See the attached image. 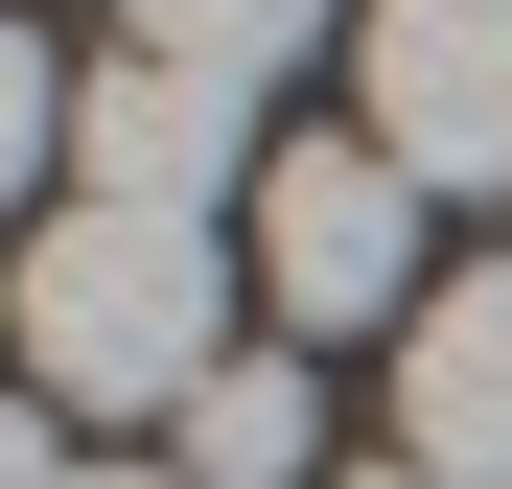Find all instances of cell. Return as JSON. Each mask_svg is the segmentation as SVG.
<instances>
[{"label": "cell", "instance_id": "1", "mask_svg": "<svg viewBox=\"0 0 512 489\" xmlns=\"http://www.w3.org/2000/svg\"><path fill=\"white\" fill-rule=\"evenodd\" d=\"M0 373H24L47 420H187L233 373V257L187 210H94L70 187L24 233V280H0Z\"/></svg>", "mask_w": 512, "mask_h": 489}, {"label": "cell", "instance_id": "2", "mask_svg": "<svg viewBox=\"0 0 512 489\" xmlns=\"http://www.w3.org/2000/svg\"><path fill=\"white\" fill-rule=\"evenodd\" d=\"M256 303H280L303 350L443 303V280H419V187H396L373 140H280V163H256Z\"/></svg>", "mask_w": 512, "mask_h": 489}, {"label": "cell", "instance_id": "3", "mask_svg": "<svg viewBox=\"0 0 512 489\" xmlns=\"http://www.w3.org/2000/svg\"><path fill=\"white\" fill-rule=\"evenodd\" d=\"M396 187H512V0H373V117Z\"/></svg>", "mask_w": 512, "mask_h": 489}, {"label": "cell", "instance_id": "4", "mask_svg": "<svg viewBox=\"0 0 512 489\" xmlns=\"http://www.w3.org/2000/svg\"><path fill=\"white\" fill-rule=\"evenodd\" d=\"M70 163H94V210H187V233H210V187L280 163V140H256V94H210V70L94 47V70H70Z\"/></svg>", "mask_w": 512, "mask_h": 489}, {"label": "cell", "instance_id": "5", "mask_svg": "<svg viewBox=\"0 0 512 489\" xmlns=\"http://www.w3.org/2000/svg\"><path fill=\"white\" fill-rule=\"evenodd\" d=\"M396 466L419 489H512V280H443L396 326Z\"/></svg>", "mask_w": 512, "mask_h": 489}, {"label": "cell", "instance_id": "6", "mask_svg": "<svg viewBox=\"0 0 512 489\" xmlns=\"http://www.w3.org/2000/svg\"><path fill=\"white\" fill-rule=\"evenodd\" d=\"M163 466H187V489H326V373H303V350H233Z\"/></svg>", "mask_w": 512, "mask_h": 489}, {"label": "cell", "instance_id": "7", "mask_svg": "<svg viewBox=\"0 0 512 489\" xmlns=\"http://www.w3.org/2000/svg\"><path fill=\"white\" fill-rule=\"evenodd\" d=\"M303 24H326V0H117V47L210 70V94H256V70H303Z\"/></svg>", "mask_w": 512, "mask_h": 489}, {"label": "cell", "instance_id": "8", "mask_svg": "<svg viewBox=\"0 0 512 489\" xmlns=\"http://www.w3.org/2000/svg\"><path fill=\"white\" fill-rule=\"evenodd\" d=\"M47 163H70V70L0 24V233H24V187H47Z\"/></svg>", "mask_w": 512, "mask_h": 489}, {"label": "cell", "instance_id": "9", "mask_svg": "<svg viewBox=\"0 0 512 489\" xmlns=\"http://www.w3.org/2000/svg\"><path fill=\"white\" fill-rule=\"evenodd\" d=\"M70 466H94V443H70V420H47L24 373H0V489H70Z\"/></svg>", "mask_w": 512, "mask_h": 489}, {"label": "cell", "instance_id": "10", "mask_svg": "<svg viewBox=\"0 0 512 489\" xmlns=\"http://www.w3.org/2000/svg\"><path fill=\"white\" fill-rule=\"evenodd\" d=\"M70 489H187V466H70Z\"/></svg>", "mask_w": 512, "mask_h": 489}, {"label": "cell", "instance_id": "11", "mask_svg": "<svg viewBox=\"0 0 512 489\" xmlns=\"http://www.w3.org/2000/svg\"><path fill=\"white\" fill-rule=\"evenodd\" d=\"M326 489H419V466H326Z\"/></svg>", "mask_w": 512, "mask_h": 489}]
</instances>
